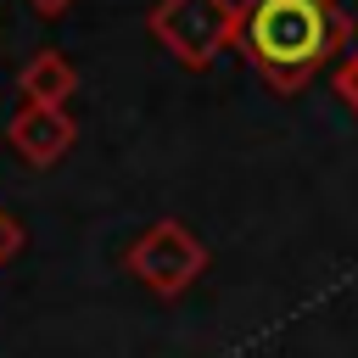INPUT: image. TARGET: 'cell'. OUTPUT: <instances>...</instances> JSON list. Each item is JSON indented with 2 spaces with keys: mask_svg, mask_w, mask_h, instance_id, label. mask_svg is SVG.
<instances>
[{
  "mask_svg": "<svg viewBox=\"0 0 358 358\" xmlns=\"http://www.w3.org/2000/svg\"><path fill=\"white\" fill-rule=\"evenodd\" d=\"M6 140H11V151H17L22 162L50 168V162H62V157L73 151L78 123H73V112H56V106H17Z\"/></svg>",
  "mask_w": 358,
  "mask_h": 358,
  "instance_id": "277c9868",
  "label": "cell"
},
{
  "mask_svg": "<svg viewBox=\"0 0 358 358\" xmlns=\"http://www.w3.org/2000/svg\"><path fill=\"white\" fill-rule=\"evenodd\" d=\"M73 90H78V67H73L62 50H34V56L22 62V73H17L22 106H56V112H67Z\"/></svg>",
  "mask_w": 358,
  "mask_h": 358,
  "instance_id": "5b68a950",
  "label": "cell"
},
{
  "mask_svg": "<svg viewBox=\"0 0 358 358\" xmlns=\"http://www.w3.org/2000/svg\"><path fill=\"white\" fill-rule=\"evenodd\" d=\"M28 6H34V11H39V17H62V11H67V6H73V0H28Z\"/></svg>",
  "mask_w": 358,
  "mask_h": 358,
  "instance_id": "ba28073f",
  "label": "cell"
},
{
  "mask_svg": "<svg viewBox=\"0 0 358 358\" xmlns=\"http://www.w3.org/2000/svg\"><path fill=\"white\" fill-rule=\"evenodd\" d=\"M17 252H22V224H17V218L0 207V268H6Z\"/></svg>",
  "mask_w": 358,
  "mask_h": 358,
  "instance_id": "52a82bcc",
  "label": "cell"
},
{
  "mask_svg": "<svg viewBox=\"0 0 358 358\" xmlns=\"http://www.w3.org/2000/svg\"><path fill=\"white\" fill-rule=\"evenodd\" d=\"M145 34L185 67H213L235 34V0H157L145 11Z\"/></svg>",
  "mask_w": 358,
  "mask_h": 358,
  "instance_id": "3957f363",
  "label": "cell"
},
{
  "mask_svg": "<svg viewBox=\"0 0 358 358\" xmlns=\"http://www.w3.org/2000/svg\"><path fill=\"white\" fill-rule=\"evenodd\" d=\"M336 95H341V101L358 112V45H352V50L336 62Z\"/></svg>",
  "mask_w": 358,
  "mask_h": 358,
  "instance_id": "8992f818",
  "label": "cell"
},
{
  "mask_svg": "<svg viewBox=\"0 0 358 358\" xmlns=\"http://www.w3.org/2000/svg\"><path fill=\"white\" fill-rule=\"evenodd\" d=\"M229 50L274 95H296L352 50V17L336 0H235Z\"/></svg>",
  "mask_w": 358,
  "mask_h": 358,
  "instance_id": "6da1fadb",
  "label": "cell"
},
{
  "mask_svg": "<svg viewBox=\"0 0 358 358\" xmlns=\"http://www.w3.org/2000/svg\"><path fill=\"white\" fill-rule=\"evenodd\" d=\"M123 268L151 296H185L201 280V268H207V246L190 235L185 218H157V224H145L123 246Z\"/></svg>",
  "mask_w": 358,
  "mask_h": 358,
  "instance_id": "7a4b0ae2",
  "label": "cell"
}]
</instances>
